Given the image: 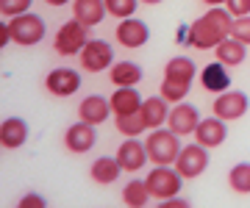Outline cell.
I'll return each mask as SVG.
<instances>
[{"label": "cell", "instance_id": "obj_1", "mask_svg": "<svg viewBox=\"0 0 250 208\" xmlns=\"http://www.w3.org/2000/svg\"><path fill=\"white\" fill-rule=\"evenodd\" d=\"M233 14L223 6H211L203 17H197L189 25V45L197 50H214L220 42L231 37Z\"/></svg>", "mask_w": 250, "mask_h": 208}, {"label": "cell", "instance_id": "obj_2", "mask_svg": "<svg viewBox=\"0 0 250 208\" xmlns=\"http://www.w3.org/2000/svg\"><path fill=\"white\" fill-rule=\"evenodd\" d=\"M145 181H147V189H150L153 200L164 203V200L181 194V183L187 181V178L175 170V164H156V170L147 172Z\"/></svg>", "mask_w": 250, "mask_h": 208}, {"label": "cell", "instance_id": "obj_3", "mask_svg": "<svg viewBox=\"0 0 250 208\" xmlns=\"http://www.w3.org/2000/svg\"><path fill=\"white\" fill-rule=\"evenodd\" d=\"M145 145H147V155L153 164H175L181 153V136L172 128H153Z\"/></svg>", "mask_w": 250, "mask_h": 208}, {"label": "cell", "instance_id": "obj_4", "mask_svg": "<svg viewBox=\"0 0 250 208\" xmlns=\"http://www.w3.org/2000/svg\"><path fill=\"white\" fill-rule=\"evenodd\" d=\"M9 28H11V42H17V45H22V47H34L47 37L45 19L39 17V14H31V11L11 17Z\"/></svg>", "mask_w": 250, "mask_h": 208}, {"label": "cell", "instance_id": "obj_5", "mask_svg": "<svg viewBox=\"0 0 250 208\" xmlns=\"http://www.w3.org/2000/svg\"><path fill=\"white\" fill-rule=\"evenodd\" d=\"M86 42H89V28L72 17L70 22H64V25L59 28L53 47H56L59 56H81V50L86 47Z\"/></svg>", "mask_w": 250, "mask_h": 208}, {"label": "cell", "instance_id": "obj_6", "mask_svg": "<svg viewBox=\"0 0 250 208\" xmlns=\"http://www.w3.org/2000/svg\"><path fill=\"white\" fill-rule=\"evenodd\" d=\"M111 64H114V47L106 39H89L86 47L81 50V67L86 73H103L111 70Z\"/></svg>", "mask_w": 250, "mask_h": 208}, {"label": "cell", "instance_id": "obj_7", "mask_svg": "<svg viewBox=\"0 0 250 208\" xmlns=\"http://www.w3.org/2000/svg\"><path fill=\"white\" fill-rule=\"evenodd\" d=\"M175 170L184 175V178H197L208 170V147H203L200 142L195 145H184L181 147L178 158H175Z\"/></svg>", "mask_w": 250, "mask_h": 208}, {"label": "cell", "instance_id": "obj_8", "mask_svg": "<svg viewBox=\"0 0 250 208\" xmlns=\"http://www.w3.org/2000/svg\"><path fill=\"white\" fill-rule=\"evenodd\" d=\"M214 106V114L225 122H231V119H239L248 114L250 109V97L245 92H236V89H228V92H220L217 100L211 103Z\"/></svg>", "mask_w": 250, "mask_h": 208}, {"label": "cell", "instance_id": "obj_9", "mask_svg": "<svg viewBox=\"0 0 250 208\" xmlns=\"http://www.w3.org/2000/svg\"><path fill=\"white\" fill-rule=\"evenodd\" d=\"M147 39H150V28L147 22L139 17H125L120 19V25H117V42L128 50H136V47H145L147 45Z\"/></svg>", "mask_w": 250, "mask_h": 208}, {"label": "cell", "instance_id": "obj_10", "mask_svg": "<svg viewBox=\"0 0 250 208\" xmlns=\"http://www.w3.org/2000/svg\"><path fill=\"white\" fill-rule=\"evenodd\" d=\"M81 73L78 70H70V67H56V70H50L45 78V86L50 95H56V97H70V95H75V92L81 89Z\"/></svg>", "mask_w": 250, "mask_h": 208}, {"label": "cell", "instance_id": "obj_11", "mask_svg": "<svg viewBox=\"0 0 250 208\" xmlns=\"http://www.w3.org/2000/svg\"><path fill=\"white\" fill-rule=\"evenodd\" d=\"M117 158H120V164H123L125 172H139L145 164L150 161L147 145L139 142V136H125V142L117 147Z\"/></svg>", "mask_w": 250, "mask_h": 208}, {"label": "cell", "instance_id": "obj_12", "mask_svg": "<svg viewBox=\"0 0 250 208\" xmlns=\"http://www.w3.org/2000/svg\"><path fill=\"white\" fill-rule=\"evenodd\" d=\"M197 125H200V111H197V106H192V103H175V109L170 111V119H167V128H172L178 136H189L195 133Z\"/></svg>", "mask_w": 250, "mask_h": 208}, {"label": "cell", "instance_id": "obj_13", "mask_svg": "<svg viewBox=\"0 0 250 208\" xmlns=\"http://www.w3.org/2000/svg\"><path fill=\"white\" fill-rule=\"evenodd\" d=\"M95 142H98V131H95V125L86 122V119L70 125L67 133H64V145H67L70 153H86V150L95 147Z\"/></svg>", "mask_w": 250, "mask_h": 208}, {"label": "cell", "instance_id": "obj_14", "mask_svg": "<svg viewBox=\"0 0 250 208\" xmlns=\"http://www.w3.org/2000/svg\"><path fill=\"white\" fill-rule=\"evenodd\" d=\"M195 139L200 142L203 147H220L228 139V125H225V119L214 117H203L200 119V125L195 131Z\"/></svg>", "mask_w": 250, "mask_h": 208}, {"label": "cell", "instance_id": "obj_15", "mask_svg": "<svg viewBox=\"0 0 250 208\" xmlns=\"http://www.w3.org/2000/svg\"><path fill=\"white\" fill-rule=\"evenodd\" d=\"M111 111H114L111 109V97H103V95H86L78 106L81 119H86L92 125H103Z\"/></svg>", "mask_w": 250, "mask_h": 208}, {"label": "cell", "instance_id": "obj_16", "mask_svg": "<svg viewBox=\"0 0 250 208\" xmlns=\"http://www.w3.org/2000/svg\"><path fill=\"white\" fill-rule=\"evenodd\" d=\"M106 14H108L106 0H72V17L83 22L86 28L100 25Z\"/></svg>", "mask_w": 250, "mask_h": 208}, {"label": "cell", "instance_id": "obj_17", "mask_svg": "<svg viewBox=\"0 0 250 208\" xmlns=\"http://www.w3.org/2000/svg\"><path fill=\"white\" fill-rule=\"evenodd\" d=\"M123 164H120V158L117 155H100V158H95L89 167V175L92 181L100 183V186H108V183H114L120 175H123Z\"/></svg>", "mask_w": 250, "mask_h": 208}, {"label": "cell", "instance_id": "obj_18", "mask_svg": "<svg viewBox=\"0 0 250 208\" xmlns=\"http://www.w3.org/2000/svg\"><path fill=\"white\" fill-rule=\"evenodd\" d=\"M200 83H203L206 92H228L231 89V75H228V67L223 61H211L203 67V73H200Z\"/></svg>", "mask_w": 250, "mask_h": 208}, {"label": "cell", "instance_id": "obj_19", "mask_svg": "<svg viewBox=\"0 0 250 208\" xmlns=\"http://www.w3.org/2000/svg\"><path fill=\"white\" fill-rule=\"evenodd\" d=\"M142 103H145V97L139 95L136 86H117L114 95H111V109H114V117L142 111Z\"/></svg>", "mask_w": 250, "mask_h": 208}, {"label": "cell", "instance_id": "obj_20", "mask_svg": "<svg viewBox=\"0 0 250 208\" xmlns=\"http://www.w3.org/2000/svg\"><path fill=\"white\" fill-rule=\"evenodd\" d=\"M170 111H172L170 109V100L161 97V95H153V97L145 100V103H142V117H145V122H147V131L167 125Z\"/></svg>", "mask_w": 250, "mask_h": 208}, {"label": "cell", "instance_id": "obj_21", "mask_svg": "<svg viewBox=\"0 0 250 208\" xmlns=\"http://www.w3.org/2000/svg\"><path fill=\"white\" fill-rule=\"evenodd\" d=\"M28 139V122L22 117H9L3 119V128H0V142L6 150H17V147L25 145Z\"/></svg>", "mask_w": 250, "mask_h": 208}, {"label": "cell", "instance_id": "obj_22", "mask_svg": "<svg viewBox=\"0 0 250 208\" xmlns=\"http://www.w3.org/2000/svg\"><path fill=\"white\" fill-rule=\"evenodd\" d=\"M108 78H111L114 86H136L142 81V67L134 61H117V64H111Z\"/></svg>", "mask_w": 250, "mask_h": 208}, {"label": "cell", "instance_id": "obj_23", "mask_svg": "<svg viewBox=\"0 0 250 208\" xmlns=\"http://www.w3.org/2000/svg\"><path fill=\"white\" fill-rule=\"evenodd\" d=\"M214 53H217V61H223L225 67H236V64L245 61V56H248V45L239 42V39L228 37L225 42H220V45L214 47Z\"/></svg>", "mask_w": 250, "mask_h": 208}, {"label": "cell", "instance_id": "obj_24", "mask_svg": "<svg viewBox=\"0 0 250 208\" xmlns=\"http://www.w3.org/2000/svg\"><path fill=\"white\" fill-rule=\"evenodd\" d=\"M195 75H197V67L189 56H175V58H170L167 67H164V78H172V81H189L192 83Z\"/></svg>", "mask_w": 250, "mask_h": 208}, {"label": "cell", "instance_id": "obj_25", "mask_svg": "<svg viewBox=\"0 0 250 208\" xmlns=\"http://www.w3.org/2000/svg\"><path fill=\"white\" fill-rule=\"evenodd\" d=\"M123 200H125V206H131V208H145L153 200L150 189H147V181H139V178L128 181L123 189Z\"/></svg>", "mask_w": 250, "mask_h": 208}, {"label": "cell", "instance_id": "obj_26", "mask_svg": "<svg viewBox=\"0 0 250 208\" xmlns=\"http://www.w3.org/2000/svg\"><path fill=\"white\" fill-rule=\"evenodd\" d=\"M228 186L236 194H250V161L233 164L231 172H228Z\"/></svg>", "mask_w": 250, "mask_h": 208}, {"label": "cell", "instance_id": "obj_27", "mask_svg": "<svg viewBox=\"0 0 250 208\" xmlns=\"http://www.w3.org/2000/svg\"><path fill=\"white\" fill-rule=\"evenodd\" d=\"M117 131L123 136H139L147 131V122H145L142 111H134V114H120L117 117Z\"/></svg>", "mask_w": 250, "mask_h": 208}, {"label": "cell", "instance_id": "obj_28", "mask_svg": "<svg viewBox=\"0 0 250 208\" xmlns=\"http://www.w3.org/2000/svg\"><path fill=\"white\" fill-rule=\"evenodd\" d=\"M189 89H192V83L189 81H172V78H164L159 95L161 97H167L170 103H181V100H187Z\"/></svg>", "mask_w": 250, "mask_h": 208}, {"label": "cell", "instance_id": "obj_29", "mask_svg": "<svg viewBox=\"0 0 250 208\" xmlns=\"http://www.w3.org/2000/svg\"><path fill=\"white\" fill-rule=\"evenodd\" d=\"M136 3L139 0H106V9L111 17L125 19V17H134L136 14Z\"/></svg>", "mask_w": 250, "mask_h": 208}, {"label": "cell", "instance_id": "obj_30", "mask_svg": "<svg viewBox=\"0 0 250 208\" xmlns=\"http://www.w3.org/2000/svg\"><path fill=\"white\" fill-rule=\"evenodd\" d=\"M31 3L34 0H0V11H3V17H17V14H25L31 9Z\"/></svg>", "mask_w": 250, "mask_h": 208}, {"label": "cell", "instance_id": "obj_31", "mask_svg": "<svg viewBox=\"0 0 250 208\" xmlns=\"http://www.w3.org/2000/svg\"><path fill=\"white\" fill-rule=\"evenodd\" d=\"M231 37L239 39V42H245V45H250V14H245V17H233Z\"/></svg>", "mask_w": 250, "mask_h": 208}, {"label": "cell", "instance_id": "obj_32", "mask_svg": "<svg viewBox=\"0 0 250 208\" xmlns=\"http://www.w3.org/2000/svg\"><path fill=\"white\" fill-rule=\"evenodd\" d=\"M225 9L233 17H245V14H250V0H225Z\"/></svg>", "mask_w": 250, "mask_h": 208}, {"label": "cell", "instance_id": "obj_33", "mask_svg": "<svg viewBox=\"0 0 250 208\" xmlns=\"http://www.w3.org/2000/svg\"><path fill=\"white\" fill-rule=\"evenodd\" d=\"M25 206H47V200H45V197H39V194H34V191H31V194H25V197L20 200V208H25Z\"/></svg>", "mask_w": 250, "mask_h": 208}, {"label": "cell", "instance_id": "obj_34", "mask_svg": "<svg viewBox=\"0 0 250 208\" xmlns=\"http://www.w3.org/2000/svg\"><path fill=\"white\" fill-rule=\"evenodd\" d=\"M161 206H167V208H187V206H189V200H187V197H181V194H175V197L164 200Z\"/></svg>", "mask_w": 250, "mask_h": 208}, {"label": "cell", "instance_id": "obj_35", "mask_svg": "<svg viewBox=\"0 0 250 208\" xmlns=\"http://www.w3.org/2000/svg\"><path fill=\"white\" fill-rule=\"evenodd\" d=\"M11 42V28L9 22H0V47H6Z\"/></svg>", "mask_w": 250, "mask_h": 208}, {"label": "cell", "instance_id": "obj_36", "mask_svg": "<svg viewBox=\"0 0 250 208\" xmlns=\"http://www.w3.org/2000/svg\"><path fill=\"white\" fill-rule=\"evenodd\" d=\"M175 39H178V42H184V45H189V25H181L178 28V37H175Z\"/></svg>", "mask_w": 250, "mask_h": 208}, {"label": "cell", "instance_id": "obj_37", "mask_svg": "<svg viewBox=\"0 0 250 208\" xmlns=\"http://www.w3.org/2000/svg\"><path fill=\"white\" fill-rule=\"evenodd\" d=\"M47 6H56V9H59V6H67V3H70V0H45Z\"/></svg>", "mask_w": 250, "mask_h": 208}, {"label": "cell", "instance_id": "obj_38", "mask_svg": "<svg viewBox=\"0 0 250 208\" xmlns=\"http://www.w3.org/2000/svg\"><path fill=\"white\" fill-rule=\"evenodd\" d=\"M203 3H208V6H225V0H203Z\"/></svg>", "mask_w": 250, "mask_h": 208}, {"label": "cell", "instance_id": "obj_39", "mask_svg": "<svg viewBox=\"0 0 250 208\" xmlns=\"http://www.w3.org/2000/svg\"><path fill=\"white\" fill-rule=\"evenodd\" d=\"M139 3H147V6H156V3H161V0H139Z\"/></svg>", "mask_w": 250, "mask_h": 208}]
</instances>
